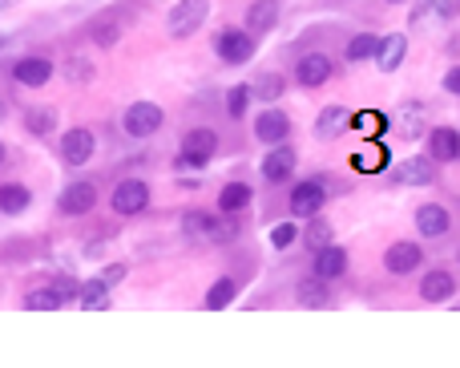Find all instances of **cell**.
I'll list each match as a JSON object with an SVG mask.
<instances>
[{"label":"cell","instance_id":"6da1fadb","mask_svg":"<svg viewBox=\"0 0 460 368\" xmlns=\"http://www.w3.org/2000/svg\"><path fill=\"white\" fill-rule=\"evenodd\" d=\"M218 154V134L210 126H198L182 138V150L174 158V170H206V162Z\"/></svg>","mask_w":460,"mask_h":368},{"label":"cell","instance_id":"7a4b0ae2","mask_svg":"<svg viewBox=\"0 0 460 368\" xmlns=\"http://www.w3.org/2000/svg\"><path fill=\"white\" fill-rule=\"evenodd\" d=\"M210 17V0H174V9L165 17V33L174 37V41H186L194 37Z\"/></svg>","mask_w":460,"mask_h":368},{"label":"cell","instance_id":"3957f363","mask_svg":"<svg viewBox=\"0 0 460 368\" xmlns=\"http://www.w3.org/2000/svg\"><path fill=\"white\" fill-rule=\"evenodd\" d=\"M214 53H218V61L226 65H246L259 53V37L246 33V29H222L214 37Z\"/></svg>","mask_w":460,"mask_h":368},{"label":"cell","instance_id":"277c9868","mask_svg":"<svg viewBox=\"0 0 460 368\" xmlns=\"http://www.w3.org/2000/svg\"><path fill=\"white\" fill-rule=\"evenodd\" d=\"M162 122H165V114H162V105L157 102H133L130 110L122 114V126H125V134L130 138H154L157 130H162Z\"/></svg>","mask_w":460,"mask_h":368},{"label":"cell","instance_id":"5b68a950","mask_svg":"<svg viewBox=\"0 0 460 368\" xmlns=\"http://www.w3.org/2000/svg\"><path fill=\"white\" fill-rule=\"evenodd\" d=\"M109 207L117 210L122 219H133V215H141V210L149 207V186L141 183V178H122V183L113 186Z\"/></svg>","mask_w":460,"mask_h":368},{"label":"cell","instance_id":"8992f818","mask_svg":"<svg viewBox=\"0 0 460 368\" xmlns=\"http://www.w3.org/2000/svg\"><path fill=\"white\" fill-rule=\"evenodd\" d=\"M93 207H97V186L89 183V178H73L61 191V199H57V210H61L65 219H81V215H89Z\"/></svg>","mask_w":460,"mask_h":368},{"label":"cell","instance_id":"52a82bcc","mask_svg":"<svg viewBox=\"0 0 460 368\" xmlns=\"http://www.w3.org/2000/svg\"><path fill=\"white\" fill-rule=\"evenodd\" d=\"M323 207H327V191H323L319 178H307V183H299L295 191H291V202H286V210H291L295 219H315Z\"/></svg>","mask_w":460,"mask_h":368},{"label":"cell","instance_id":"ba28073f","mask_svg":"<svg viewBox=\"0 0 460 368\" xmlns=\"http://www.w3.org/2000/svg\"><path fill=\"white\" fill-rule=\"evenodd\" d=\"M295 146H286V142H278V146H267V158H262V178H267L270 186L286 183V178L295 175Z\"/></svg>","mask_w":460,"mask_h":368},{"label":"cell","instance_id":"9c48e42d","mask_svg":"<svg viewBox=\"0 0 460 368\" xmlns=\"http://www.w3.org/2000/svg\"><path fill=\"white\" fill-rule=\"evenodd\" d=\"M331 78H335V65H331L327 53H307V57H299L295 81L303 89H319V86H327Z\"/></svg>","mask_w":460,"mask_h":368},{"label":"cell","instance_id":"30bf717a","mask_svg":"<svg viewBox=\"0 0 460 368\" xmlns=\"http://www.w3.org/2000/svg\"><path fill=\"white\" fill-rule=\"evenodd\" d=\"M93 150H97V138L85 126H73V130L61 134V158L69 167H85L89 158H93Z\"/></svg>","mask_w":460,"mask_h":368},{"label":"cell","instance_id":"8fae6325","mask_svg":"<svg viewBox=\"0 0 460 368\" xmlns=\"http://www.w3.org/2000/svg\"><path fill=\"white\" fill-rule=\"evenodd\" d=\"M420 263H424V251H420L416 243H408V239H399V243H391L388 251H383V272H391V275H412V272H420Z\"/></svg>","mask_w":460,"mask_h":368},{"label":"cell","instance_id":"7c38bea8","mask_svg":"<svg viewBox=\"0 0 460 368\" xmlns=\"http://www.w3.org/2000/svg\"><path fill=\"white\" fill-rule=\"evenodd\" d=\"M391 178L399 186H432L436 183V162L432 158H404L391 167Z\"/></svg>","mask_w":460,"mask_h":368},{"label":"cell","instance_id":"4fadbf2b","mask_svg":"<svg viewBox=\"0 0 460 368\" xmlns=\"http://www.w3.org/2000/svg\"><path fill=\"white\" fill-rule=\"evenodd\" d=\"M396 130L404 142H420L428 134V105L424 102H404L396 114Z\"/></svg>","mask_w":460,"mask_h":368},{"label":"cell","instance_id":"5bb4252c","mask_svg":"<svg viewBox=\"0 0 460 368\" xmlns=\"http://www.w3.org/2000/svg\"><path fill=\"white\" fill-rule=\"evenodd\" d=\"M286 134H291V118H286L283 110H275V105H267V110L254 118V138L267 142V146L286 142Z\"/></svg>","mask_w":460,"mask_h":368},{"label":"cell","instance_id":"9a60e30c","mask_svg":"<svg viewBox=\"0 0 460 368\" xmlns=\"http://www.w3.org/2000/svg\"><path fill=\"white\" fill-rule=\"evenodd\" d=\"M424 138H428V158L432 162H456L460 158V130H452V126H436Z\"/></svg>","mask_w":460,"mask_h":368},{"label":"cell","instance_id":"2e32d148","mask_svg":"<svg viewBox=\"0 0 460 368\" xmlns=\"http://www.w3.org/2000/svg\"><path fill=\"white\" fill-rule=\"evenodd\" d=\"M12 81L25 89H41L44 81H52V61L49 57H20L12 65Z\"/></svg>","mask_w":460,"mask_h":368},{"label":"cell","instance_id":"e0dca14e","mask_svg":"<svg viewBox=\"0 0 460 368\" xmlns=\"http://www.w3.org/2000/svg\"><path fill=\"white\" fill-rule=\"evenodd\" d=\"M311 272L319 275V280H327V283L339 280V275H348V251H343V247H335V243L319 247V251H315Z\"/></svg>","mask_w":460,"mask_h":368},{"label":"cell","instance_id":"ac0fdd59","mask_svg":"<svg viewBox=\"0 0 460 368\" xmlns=\"http://www.w3.org/2000/svg\"><path fill=\"white\" fill-rule=\"evenodd\" d=\"M351 126V110L348 105H323L319 118H315V138L319 142H331L335 134H343Z\"/></svg>","mask_w":460,"mask_h":368},{"label":"cell","instance_id":"d6986e66","mask_svg":"<svg viewBox=\"0 0 460 368\" xmlns=\"http://www.w3.org/2000/svg\"><path fill=\"white\" fill-rule=\"evenodd\" d=\"M448 227H452V219H448V210H444L440 202H420L416 207V231L424 239H440Z\"/></svg>","mask_w":460,"mask_h":368},{"label":"cell","instance_id":"ffe728a7","mask_svg":"<svg viewBox=\"0 0 460 368\" xmlns=\"http://www.w3.org/2000/svg\"><path fill=\"white\" fill-rule=\"evenodd\" d=\"M404 57H408V37H404V33L380 37V49H375V65H380L383 73H396L399 65H404Z\"/></svg>","mask_w":460,"mask_h":368},{"label":"cell","instance_id":"44dd1931","mask_svg":"<svg viewBox=\"0 0 460 368\" xmlns=\"http://www.w3.org/2000/svg\"><path fill=\"white\" fill-rule=\"evenodd\" d=\"M456 296V280H452V272H428L424 280H420V299H428V304H444V299Z\"/></svg>","mask_w":460,"mask_h":368},{"label":"cell","instance_id":"7402d4cb","mask_svg":"<svg viewBox=\"0 0 460 368\" xmlns=\"http://www.w3.org/2000/svg\"><path fill=\"white\" fill-rule=\"evenodd\" d=\"M278 25V4L275 0H254L251 9H246V33H254V37H262V33H270V29Z\"/></svg>","mask_w":460,"mask_h":368},{"label":"cell","instance_id":"603a6c76","mask_svg":"<svg viewBox=\"0 0 460 368\" xmlns=\"http://www.w3.org/2000/svg\"><path fill=\"white\" fill-rule=\"evenodd\" d=\"M218 219L206 215V210H186L182 215V239H194V243H210L214 239Z\"/></svg>","mask_w":460,"mask_h":368},{"label":"cell","instance_id":"cb8c5ba5","mask_svg":"<svg viewBox=\"0 0 460 368\" xmlns=\"http://www.w3.org/2000/svg\"><path fill=\"white\" fill-rule=\"evenodd\" d=\"M251 199H254V191L246 183H226L222 191H218V210H222V215H243V210L251 207Z\"/></svg>","mask_w":460,"mask_h":368},{"label":"cell","instance_id":"d4e9b609","mask_svg":"<svg viewBox=\"0 0 460 368\" xmlns=\"http://www.w3.org/2000/svg\"><path fill=\"white\" fill-rule=\"evenodd\" d=\"M295 299L303 307H315V312H319V307H331V288H327V280H319V275H311V280H303L295 288Z\"/></svg>","mask_w":460,"mask_h":368},{"label":"cell","instance_id":"484cf974","mask_svg":"<svg viewBox=\"0 0 460 368\" xmlns=\"http://www.w3.org/2000/svg\"><path fill=\"white\" fill-rule=\"evenodd\" d=\"M25 130L33 134V138H49V134L57 130V110H52V105H33V110H25Z\"/></svg>","mask_w":460,"mask_h":368},{"label":"cell","instance_id":"4316f807","mask_svg":"<svg viewBox=\"0 0 460 368\" xmlns=\"http://www.w3.org/2000/svg\"><path fill=\"white\" fill-rule=\"evenodd\" d=\"M28 202H33L28 186H20V183H4V186H0V210H4V215H25Z\"/></svg>","mask_w":460,"mask_h":368},{"label":"cell","instance_id":"83f0119b","mask_svg":"<svg viewBox=\"0 0 460 368\" xmlns=\"http://www.w3.org/2000/svg\"><path fill=\"white\" fill-rule=\"evenodd\" d=\"M235 296H238V283L230 280V275L214 280L210 283V291H206V312H222V307H230L235 304Z\"/></svg>","mask_w":460,"mask_h":368},{"label":"cell","instance_id":"f1b7e54d","mask_svg":"<svg viewBox=\"0 0 460 368\" xmlns=\"http://www.w3.org/2000/svg\"><path fill=\"white\" fill-rule=\"evenodd\" d=\"M65 304H69V299H65L61 291L52 288V283H49V288H33V291L25 296V307H28V312H57V307H65Z\"/></svg>","mask_w":460,"mask_h":368},{"label":"cell","instance_id":"f546056e","mask_svg":"<svg viewBox=\"0 0 460 368\" xmlns=\"http://www.w3.org/2000/svg\"><path fill=\"white\" fill-rule=\"evenodd\" d=\"M77 304L85 307V312H101V307H109V283H105V280H89V283H81Z\"/></svg>","mask_w":460,"mask_h":368},{"label":"cell","instance_id":"4dcf8cb0","mask_svg":"<svg viewBox=\"0 0 460 368\" xmlns=\"http://www.w3.org/2000/svg\"><path fill=\"white\" fill-rule=\"evenodd\" d=\"M251 94L259 97V102H278V97H283V78H278V73H259V78H254V86H251Z\"/></svg>","mask_w":460,"mask_h":368},{"label":"cell","instance_id":"1f68e13d","mask_svg":"<svg viewBox=\"0 0 460 368\" xmlns=\"http://www.w3.org/2000/svg\"><path fill=\"white\" fill-rule=\"evenodd\" d=\"M375 49H380V37L375 33H359L348 41V61H367V57H375Z\"/></svg>","mask_w":460,"mask_h":368},{"label":"cell","instance_id":"d6a6232c","mask_svg":"<svg viewBox=\"0 0 460 368\" xmlns=\"http://www.w3.org/2000/svg\"><path fill=\"white\" fill-rule=\"evenodd\" d=\"M251 86H230V89H226V114H230V118H235V122H238V118H243L246 114V105H251Z\"/></svg>","mask_w":460,"mask_h":368},{"label":"cell","instance_id":"836d02e7","mask_svg":"<svg viewBox=\"0 0 460 368\" xmlns=\"http://www.w3.org/2000/svg\"><path fill=\"white\" fill-rule=\"evenodd\" d=\"M331 235H335V231H331V223L315 215V219H311V227L303 231V243L311 247V251H319V247H327V243H331Z\"/></svg>","mask_w":460,"mask_h":368},{"label":"cell","instance_id":"e575fe53","mask_svg":"<svg viewBox=\"0 0 460 368\" xmlns=\"http://www.w3.org/2000/svg\"><path fill=\"white\" fill-rule=\"evenodd\" d=\"M89 37H93V45H101V49H109V45H117V37H122V29H117V20H93V29H89Z\"/></svg>","mask_w":460,"mask_h":368},{"label":"cell","instance_id":"d590c367","mask_svg":"<svg viewBox=\"0 0 460 368\" xmlns=\"http://www.w3.org/2000/svg\"><path fill=\"white\" fill-rule=\"evenodd\" d=\"M295 239H299L295 223H278V227H270V247H275V251H286Z\"/></svg>","mask_w":460,"mask_h":368},{"label":"cell","instance_id":"8d00e7d4","mask_svg":"<svg viewBox=\"0 0 460 368\" xmlns=\"http://www.w3.org/2000/svg\"><path fill=\"white\" fill-rule=\"evenodd\" d=\"M440 4L444 0H416V9H412V25H424L428 17H440Z\"/></svg>","mask_w":460,"mask_h":368},{"label":"cell","instance_id":"74e56055","mask_svg":"<svg viewBox=\"0 0 460 368\" xmlns=\"http://www.w3.org/2000/svg\"><path fill=\"white\" fill-rule=\"evenodd\" d=\"M89 73H93V65H89L85 57H69V61H65V78L69 81H89Z\"/></svg>","mask_w":460,"mask_h":368},{"label":"cell","instance_id":"f35d334b","mask_svg":"<svg viewBox=\"0 0 460 368\" xmlns=\"http://www.w3.org/2000/svg\"><path fill=\"white\" fill-rule=\"evenodd\" d=\"M97 280H105L113 288V283H122L125 280V263H109V267H101V275Z\"/></svg>","mask_w":460,"mask_h":368},{"label":"cell","instance_id":"ab89813d","mask_svg":"<svg viewBox=\"0 0 460 368\" xmlns=\"http://www.w3.org/2000/svg\"><path fill=\"white\" fill-rule=\"evenodd\" d=\"M52 288L61 291V296H65V299H77V291H81V283H77V280H69V275H61V280L52 283Z\"/></svg>","mask_w":460,"mask_h":368},{"label":"cell","instance_id":"60d3db41","mask_svg":"<svg viewBox=\"0 0 460 368\" xmlns=\"http://www.w3.org/2000/svg\"><path fill=\"white\" fill-rule=\"evenodd\" d=\"M351 126H359V130L367 134V130H380L383 122H380V118H375V114H359V118H351Z\"/></svg>","mask_w":460,"mask_h":368},{"label":"cell","instance_id":"b9f144b4","mask_svg":"<svg viewBox=\"0 0 460 368\" xmlns=\"http://www.w3.org/2000/svg\"><path fill=\"white\" fill-rule=\"evenodd\" d=\"M444 89H448V94H456V97H460V65H452V70L444 73Z\"/></svg>","mask_w":460,"mask_h":368},{"label":"cell","instance_id":"7bdbcfd3","mask_svg":"<svg viewBox=\"0 0 460 368\" xmlns=\"http://www.w3.org/2000/svg\"><path fill=\"white\" fill-rule=\"evenodd\" d=\"M440 17H444V20L460 17V0H444V4H440Z\"/></svg>","mask_w":460,"mask_h":368},{"label":"cell","instance_id":"ee69618b","mask_svg":"<svg viewBox=\"0 0 460 368\" xmlns=\"http://www.w3.org/2000/svg\"><path fill=\"white\" fill-rule=\"evenodd\" d=\"M4 158H9V150H4V142H0V167H4Z\"/></svg>","mask_w":460,"mask_h":368},{"label":"cell","instance_id":"f6af8a7d","mask_svg":"<svg viewBox=\"0 0 460 368\" xmlns=\"http://www.w3.org/2000/svg\"><path fill=\"white\" fill-rule=\"evenodd\" d=\"M383 4H404V0H383Z\"/></svg>","mask_w":460,"mask_h":368}]
</instances>
